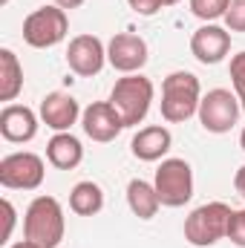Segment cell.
<instances>
[{
  "label": "cell",
  "instance_id": "obj_5",
  "mask_svg": "<svg viewBox=\"0 0 245 248\" xmlns=\"http://www.w3.org/2000/svg\"><path fill=\"white\" fill-rule=\"evenodd\" d=\"M69 32V17L61 6H41L23 20V41L35 49L58 46Z\"/></svg>",
  "mask_w": 245,
  "mask_h": 248
},
{
  "label": "cell",
  "instance_id": "obj_18",
  "mask_svg": "<svg viewBox=\"0 0 245 248\" xmlns=\"http://www.w3.org/2000/svg\"><path fill=\"white\" fill-rule=\"evenodd\" d=\"M23 90V66L12 49H0V101H15Z\"/></svg>",
  "mask_w": 245,
  "mask_h": 248
},
{
  "label": "cell",
  "instance_id": "obj_12",
  "mask_svg": "<svg viewBox=\"0 0 245 248\" xmlns=\"http://www.w3.org/2000/svg\"><path fill=\"white\" fill-rule=\"evenodd\" d=\"M81 124H84V133L92 139V141H113L119 133L124 130V122L119 116V110L110 104V101H92L84 113H81Z\"/></svg>",
  "mask_w": 245,
  "mask_h": 248
},
{
  "label": "cell",
  "instance_id": "obj_14",
  "mask_svg": "<svg viewBox=\"0 0 245 248\" xmlns=\"http://www.w3.org/2000/svg\"><path fill=\"white\" fill-rule=\"evenodd\" d=\"M78 116H81V107L69 93H49L41 101V122L55 133H69Z\"/></svg>",
  "mask_w": 245,
  "mask_h": 248
},
{
  "label": "cell",
  "instance_id": "obj_19",
  "mask_svg": "<svg viewBox=\"0 0 245 248\" xmlns=\"http://www.w3.org/2000/svg\"><path fill=\"white\" fill-rule=\"evenodd\" d=\"M69 208L78 217H95L104 208V190L95 182H78L69 190Z\"/></svg>",
  "mask_w": 245,
  "mask_h": 248
},
{
  "label": "cell",
  "instance_id": "obj_8",
  "mask_svg": "<svg viewBox=\"0 0 245 248\" xmlns=\"http://www.w3.org/2000/svg\"><path fill=\"white\" fill-rule=\"evenodd\" d=\"M240 98L231 95V90H211L208 95H202L199 101V124L208 130V133H228L237 119H240Z\"/></svg>",
  "mask_w": 245,
  "mask_h": 248
},
{
  "label": "cell",
  "instance_id": "obj_23",
  "mask_svg": "<svg viewBox=\"0 0 245 248\" xmlns=\"http://www.w3.org/2000/svg\"><path fill=\"white\" fill-rule=\"evenodd\" d=\"M228 240L237 248H245V211H234L228 219Z\"/></svg>",
  "mask_w": 245,
  "mask_h": 248
},
{
  "label": "cell",
  "instance_id": "obj_4",
  "mask_svg": "<svg viewBox=\"0 0 245 248\" xmlns=\"http://www.w3.org/2000/svg\"><path fill=\"white\" fill-rule=\"evenodd\" d=\"M231 214L234 211L225 202H205V205H199L184 219V240L196 248H208L214 243H219L222 237H228Z\"/></svg>",
  "mask_w": 245,
  "mask_h": 248
},
{
  "label": "cell",
  "instance_id": "obj_24",
  "mask_svg": "<svg viewBox=\"0 0 245 248\" xmlns=\"http://www.w3.org/2000/svg\"><path fill=\"white\" fill-rule=\"evenodd\" d=\"M130 3V9L136 12V15H141V17H153L165 3L162 0H127Z\"/></svg>",
  "mask_w": 245,
  "mask_h": 248
},
{
  "label": "cell",
  "instance_id": "obj_22",
  "mask_svg": "<svg viewBox=\"0 0 245 248\" xmlns=\"http://www.w3.org/2000/svg\"><path fill=\"white\" fill-rule=\"evenodd\" d=\"M222 20L228 32H245V0H231Z\"/></svg>",
  "mask_w": 245,
  "mask_h": 248
},
{
  "label": "cell",
  "instance_id": "obj_1",
  "mask_svg": "<svg viewBox=\"0 0 245 248\" xmlns=\"http://www.w3.org/2000/svg\"><path fill=\"white\" fill-rule=\"evenodd\" d=\"M66 231L63 208L55 196H35L23 217V237L41 248H58Z\"/></svg>",
  "mask_w": 245,
  "mask_h": 248
},
{
  "label": "cell",
  "instance_id": "obj_2",
  "mask_svg": "<svg viewBox=\"0 0 245 248\" xmlns=\"http://www.w3.org/2000/svg\"><path fill=\"white\" fill-rule=\"evenodd\" d=\"M202 101V87L193 72H170L162 84V119L170 124L187 122L190 116L199 113Z\"/></svg>",
  "mask_w": 245,
  "mask_h": 248
},
{
  "label": "cell",
  "instance_id": "obj_7",
  "mask_svg": "<svg viewBox=\"0 0 245 248\" xmlns=\"http://www.w3.org/2000/svg\"><path fill=\"white\" fill-rule=\"evenodd\" d=\"M44 159L38 153H9L0 159V185L9 190H35L44 182Z\"/></svg>",
  "mask_w": 245,
  "mask_h": 248
},
{
  "label": "cell",
  "instance_id": "obj_29",
  "mask_svg": "<svg viewBox=\"0 0 245 248\" xmlns=\"http://www.w3.org/2000/svg\"><path fill=\"white\" fill-rule=\"evenodd\" d=\"M240 147H243V150H245V130H243V133H240Z\"/></svg>",
  "mask_w": 245,
  "mask_h": 248
},
{
  "label": "cell",
  "instance_id": "obj_13",
  "mask_svg": "<svg viewBox=\"0 0 245 248\" xmlns=\"http://www.w3.org/2000/svg\"><path fill=\"white\" fill-rule=\"evenodd\" d=\"M0 136L15 144L32 141L38 136V116L26 104H6L0 113Z\"/></svg>",
  "mask_w": 245,
  "mask_h": 248
},
{
  "label": "cell",
  "instance_id": "obj_11",
  "mask_svg": "<svg viewBox=\"0 0 245 248\" xmlns=\"http://www.w3.org/2000/svg\"><path fill=\"white\" fill-rule=\"evenodd\" d=\"M107 63L113 69L124 72V75L138 72L147 63V44H144V38H138L133 32H119L107 44Z\"/></svg>",
  "mask_w": 245,
  "mask_h": 248
},
{
  "label": "cell",
  "instance_id": "obj_26",
  "mask_svg": "<svg viewBox=\"0 0 245 248\" xmlns=\"http://www.w3.org/2000/svg\"><path fill=\"white\" fill-rule=\"evenodd\" d=\"M234 187H237V193L245 199V165L237 170V176H234Z\"/></svg>",
  "mask_w": 245,
  "mask_h": 248
},
{
  "label": "cell",
  "instance_id": "obj_30",
  "mask_svg": "<svg viewBox=\"0 0 245 248\" xmlns=\"http://www.w3.org/2000/svg\"><path fill=\"white\" fill-rule=\"evenodd\" d=\"M162 3H165V6H176L179 0H162Z\"/></svg>",
  "mask_w": 245,
  "mask_h": 248
},
{
  "label": "cell",
  "instance_id": "obj_17",
  "mask_svg": "<svg viewBox=\"0 0 245 248\" xmlns=\"http://www.w3.org/2000/svg\"><path fill=\"white\" fill-rule=\"evenodd\" d=\"M127 205H130V211H133L138 219H153V217L159 214L162 199H159V193H156V185H150V182H144V179H133V182L127 185Z\"/></svg>",
  "mask_w": 245,
  "mask_h": 248
},
{
  "label": "cell",
  "instance_id": "obj_9",
  "mask_svg": "<svg viewBox=\"0 0 245 248\" xmlns=\"http://www.w3.org/2000/svg\"><path fill=\"white\" fill-rule=\"evenodd\" d=\"M66 63L75 75L81 78H92L104 69L107 63V49L101 44V38L95 35H75L66 46Z\"/></svg>",
  "mask_w": 245,
  "mask_h": 248
},
{
  "label": "cell",
  "instance_id": "obj_21",
  "mask_svg": "<svg viewBox=\"0 0 245 248\" xmlns=\"http://www.w3.org/2000/svg\"><path fill=\"white\" fill-rule=\"evenodd\" d=\"M231 81H234L240 107L245 110V52H237V55L231 58Z\"/></svg>",
  "mask_w": 245,
  "mask_h": 248
},
{
  "label": "cell",
  "instance_id": "obj_25",
  "mask_svg": "<svg viewBox=\"0 0 245 248\" xmlns=\"http://www.w3.org/2000/svg\"><path fill=\"white\" fill-rule=\"evenodd\" d=\"M3 214H6V228H3V243L12 237V228H15V208L9 199H3Z\"/></svg>",
  "mask_w": 245,
  "mask_h": 248
},
{
  "label": "cell",
  "instance_id": "obj_15",
  "mask_svg": "<svg viewBox=\"0 0 245 248\" xmlns=\"http://www.w3.org/2000/svg\"><path fill=\"white\" fill-rule=\"evenodd\" d=\"M170 144H173L170 130L162 127V124H153V127H141V130L133 136L130 150H133V156L141 159V162H159V159L170 150Z\"/></svg>",
  "mask_w": 245,
  "mask_h": 248
},
{
  "label": "cell",
  "instance_id": "obj_27",
  "mask_svg": "<svg viewBox=\"0 0 245 248\" xmlns=\"http://www.w3.org/2000/svg\"><path fill=\"white\" fill-rule=\"evenodd\" d=\"M81 3H84V0H55V6H61L63 12H66V9H78Z\"/></svg>",
  "mask_w": 245,
  "mask_h": 248
},
{
  "label": "cell",
  "instance_id": "obj_28",
  "mask_svg": "<svg viewBox=\"0 0 245 248\" xmlns=\"http://www.w3.org/2000/svg\"><path fill=\"white\" fill-rule=\"evenodd\" d=\"M9 248H41V246H38V243H32V240H26V237H23V240H20V243H15V246H9Z\"/></svg>",
  "mask_w": 245,
  "mask_h": 248
},
{
  "label": "cell",
  "instance_id": "obj_6",
  "mask_svg": "<svg viewBox=\"0 0 245 248\" xmlns=\"http://www.w3.org/2000/svg\"><path fill=\"white\" fill-rule=\"evenodd\" d=\"M156 193L162 205L168 208H182L193 196V170L184 159H165L156 170Z\"/></svg>",
  "mask_w": 245,
  "mask_h": 248
},
{
  "label": "cell",
  "instance_id": "obj_20",
  "mask_svg": "<svg viewBox=\"0 0 245 248\" xmlns=\"http://www.w3.org/2000/svg\"><path fill=\"white\" fill-rule=\"evenodd\" d=\"M228 3H231V0H190V12H193L199 20L214 23L216 17H225Z\"/></svg>",
  "mask_w": 245,
  "mask_h": 248
},
{
  "label": "cell",
  "instance_id": "obj_3",
  "mask_svg": "<svg viewBox=\"0 0 245 248\" xmlns=\"http://www.w3.org/2000/svg\"><path fill=\"white\" fill-rule=\"evenodd\" d=\"M110 104L119 110L124 127H136L144 122V116L150 113L153 104V81L144 75H124L116 81L113 93H110Z\"/></svg>",
  "mask_w": 245,
  "mask_h": 248
},
{
  "label": "cell",
  "instance_id": "obj_10",
  "mask_svg": "<svg viewBox=\"0 0 245 248\" xmlns=\"http://www.w3.org/2000/svg\"><path fill=\"white\" fill-rule=\"evenodd\" d=\"M231 52V32L216 26V23H205L193 32L190 38V55L205 66L225 61V55Z\"/></svg>",
  "mask_w": 245,
  "mask_h": 248
},
{
  "label": "cell",
  "instance_id": "obj_16",
  "mask_svg": "<svg viewBox=\"0 0 245 248\" xmlns=\"http://www.w3.org/2000/svg\"><path fill=\"white\" fill-rule=\"evenodd\" d=\"M46 159H49V165L58 168V170H72V168L81 165L84 147H81V141H78L72 133H55V136L49 139V144H46Z\"/></svg>",
  "mask_w": 245,
  "mask_h": 248
}]
</instances>
